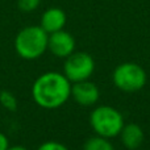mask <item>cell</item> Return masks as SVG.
Wrapping results in <instances>:
<instances>
[{"mask_svg":"<svg viewBox=\"0 0 150 150\" xmlns=\"http://www.w3.org/2000/svg\"><path fill=\"white\" fill-rule=\"evenodd\" d=\"M73 83L63 73L47 71L40 75L33 83L32 96L37 105L45 109H57L71 98Z\"/></svg>","mask_w":150,"mask_h":150,"instance_id":"obj_1","label":"cell"},{"mask_svg":"<svg viewBox=\"0 0 150 150\" xmlns=\"http://www.w3.org/2000/svg\"><path fill=\"white\" fill-rule=\"evenodd\" d=\"M49 34L40 25L23 28L15 38V50L23 59L34 61L47 50Z\"/></svg>","mask_w":150,"mask_h":150,"instance_id":"obj_2","label":"cell"},{"mask_svg":"<svg viewBox=\"0 0 150 150\" xmlns=\"http://www.w3.org/2000/svg\"><path fill=\"white\" fill-rule=\"evenodd\" d=\"M124 124L122 113L111 105H99L90 115V125L95 134L109 140L120 134Z\"/></svg>","mask_w":150,"mask_h":150,"instance_id":"obj_3","label":"cell"},{"mask_svg":"<svg viewBox=\"0 0 150 150\" xmlns=\"http://www.w3.org/2000/svg\"><path fill=\"white\" fill-rule=\"evenodd\" d=\"M112 80L117 90L127 93H136L145 87L148 75L145 69L138 63L124 62L115 67Z\"/></svg>","mask_w":150,"mask_h":150,"instance_id":"obj_4","label":"cell"},{"mask_svg":"<svg viewBox=\"0 0 150 150\" xmlns=\"http://www.w3.org/2000/svg\"><path fill=\"white\" fill-rule=\"evenodd\" d=\"M95 71V61L92 55L86 52H74L63 63V75L71 83L87 80Z\"/></svg>","mask_w":150,"mask_h":150,"instance_id":"obj_5","label":"cell"},{"mask_svg":"<svg viewBox=\"0 0 150 150\" xmlns=\"http://www.w3.org/2000/svg\"><path fill=\"white\" fill-rule=\"evenodd\" d=\"M75 38L73 34L61 29L58 32L49 34L47 50L57 58H67L75 52Z\"/></svg>","mask_w":150,"mask_h":150,"instance_id":"obj_6","label":"cell"},{"mask_svg":"<svg viewBox=\"0 0 150 150\" xmlns=\"http://www.w3.org/2000/svg\"><path fill=\"white\" fill-rule=\"evenodd\" d=\"M71 98L82 107H92L100 99V90L90 79L71 84Z\"/></svg>","mask_w":150,"mask_h":150,"instance_id":"obj_7","label":"cell"},{"mask_svg":"<svg viewBox=\"0 0 150 150\" xmlns=\"http://www.w3.org/2000/svg\"><path fill=\"white\" fill-rule=\"evenodd\" d=\"M66 21H67V16H66L65 11L58 7H52V8H47L42 13L40 26L47 34H50L65 28Z\"/></svg>","mask_w":150,"mask_h":150,"instance_id":"obj_8","label":"cell"},{"mask_svg":"<svg viewBox=\"0 0 150 150\" xmlns=\"http://www.w3.org/2000/svg\"><path fill=\"white\" fill-rule=\"evenodd\" d=\"M119 136L120 140H121V144L128 150H137L144 144V140H145L144 129L136 122L124 124Z\"/></svg>","mask_w":150,"mask_h":150,"instance_id":"obj_9","label":"cell"},{"mask_svg":"<svg viewBox=\"0 0 150 150\" xmlns=\"http://www.w3.org/2000/svg\"><path fill=\"white\" fill-rule=\"evenodd\" d=\"M83 150H115V146L109 141V138L95 134L84 142Z\"/></svg>","mask_w":150,"mask_h":150,"instance_id":"obj_10","label":"cell"},{"mask_svg":"<svg viewBox=\"0 0 150 150\" xmlns=\"http://www.w3.org/2000/svg\"><path fill=\"white\" fill-rule=\"evenodd\" d=\"M0 104H1L5 109L12 111V112H15L16 109H17V105H18L16 96L7 90H3L1 92H0Z\"/></svg>","mask_w":150,"mask_h":150,"instance_id":"obj_11","label":"cell"},{"mask_svg":"<svg viewBox=\"0 0 150 150\" xmlns=\"http://www.w3.org/2000/svg\"><path fill=\"white\" fill-rule=\"evenodd\" d=\"M41 4V0H17V8L21 12H34Z\"/></svg>","mask_w":150,"mask_h":150,"instance_id":"obj_12","label":"cell"},{"mask_svg":"<svg viewBox=\"0 0 150 150\" xmlns=\"http://www.w3.org/2000/svg\"><path fill=\"white\" fill-rule=\"evenodd\" d=\"M37 150H70L66 145L58 141H46V142L41 144Z\"/></svg>","mask_w":150,"mask_h":150,"instance_id":"obj_13","label":"cell"},{"mask_svg":"<svg viewBox=\"0 0 150 150\" xmlns=\"http://www.w3.org/2000/svg\"><path fill=\"white\" fill-rule=\"evenodd\" d=\"M8 148H9L8 137L4 134V133L0 132V150H8Z\"/></svg>","mask_w":150,"mask_h":150,"instance_id":"obj_14","label":"cell"},{"mask_svg":"<svg viewBox=\"0 0 150 150\" xmlns=\"http://www.w3.org/2000/svg\"><path fill=\"white\" fill-rule=\"evenodd\" d=\"M8 150H28L25 146H20V145H16V146H9Z\"/></svg>","mask_w":150,"mask_h":150,"instance_id":"obj_15","label":"cell"}]
</instances>
